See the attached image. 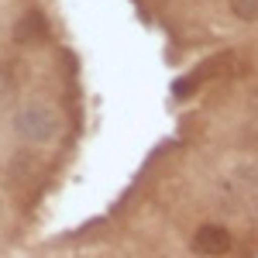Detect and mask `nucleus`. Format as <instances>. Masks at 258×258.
<instances>
[{
    "mask_svg": "<svg viewBox=\"0 0 258 258\" xmlns=\"http://www.w3.org/2000/svg\"><path fill=\"white\" fill-rule=\"evenodd\" d=\"M251 220H255V227H258V203H255V210H251Z\"/></svg>",
    "mask_w": 258,
    "mask_h": 258,
    "instance_id": "6",
    "label": "nucleus"
},
{
    "mask_svg": "<svg viewBox=\"0 0 258 258\" xmlns=\"http://www.w3.org/2000/svg\"><path fill=\"white\" fill-rule=\"evenodd\" d=\"M14 131L18 138H24L28 145H48V141L59 138L62 131V117L59 110L45 100H28L21 103L18 114H14Z\"/></svg>",
    "mask_w": 258,
    "mask_h": 258,
    "instance_id": "1",
    "label": "nucleus"
},
{
    "mask_svg": "<svg viewBox=\"0 0 258 258\" xmlns=\"http://www.w3.org/2000/svg\"><path fill=\"white\" fill-rule=\"evenodd\" d=\"M255 114H258V100H255Z\"/></svg>",
    "mask_w": 258,
    "mask_h": 258,
    "instance_id": "7",
    "label": "nucleus"
},
{
    "mask_svg": "<svg viewBox=\"0 0 258 258\" xmlns=\"http://www.w3.org/2000/svg\"><path fill=\"white\" fill-rule=\"evenodd\" d=\"M197 86H200V80L189 73L186 80H176V83H172V97H176V100H186L189 93H197Z\"/></svg>",
    "mask_w": 258,
    "mask_h": 258,
    "instance_id": "5",
    "label": "nucleus"
},
{
    "mask_svg": "<svg viewBox=\"0 0 258 258\" xmlns=\"http://www.w3.org/2000/svg\"><path fill=\"white\" fill-rule=\"evenodd\" d=\"M231 248H234V234L224 224H203L189 238V251L200 258H224L231 255Z\"/></svg>",
    "mask_w": 258,
    "mask_h": 258,
    "instance_id": "2",
    "label": "nucleus"
},
{
    "mask_svg": "<svg viewBox=\"0 0 258 258\" xmlns=\"http://www.w3.org/2000/svg\"><path fill=\"white\" fill-rule=\"evenodd\" d=\"M48 38V18L41 11H24L14 24V41L18 45H41Z\"/></svg>",
    "mask_w": 258,
    "mask_h": 258,
    "instance_id": "3",
    "label": "nucleus"
},
{
    "mask_svg": "<svg viewBox=\"0 0 258 258\" xmlns=\"http://www.w3.org/2000/svg\"><path fill=\"white\" fill-rule=\"evenodd\" d=\"M227 7H231V14L244 24H255L258 21V0H227Z\"/></svg>",
    "mask_w": 258,
    "mask_h": 258,
    "instance_id": "4",
    "label": "nucleus"
}]
</instances>
